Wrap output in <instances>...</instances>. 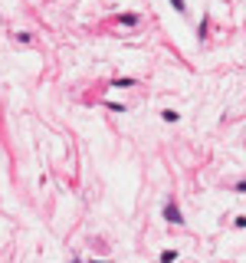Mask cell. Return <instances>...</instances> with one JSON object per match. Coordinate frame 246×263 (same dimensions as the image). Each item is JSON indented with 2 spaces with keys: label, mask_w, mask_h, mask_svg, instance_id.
Masks as SVG:
<instances>
[{
  "label": "cell",
  "mask_w": 246,
  "mask_h": 263,
  "mask_svg": "<svg viewBox=\"0 0 246 263\" xmlns=\"http://www.w3.org/2000/svg\"><path fill=\"white\" fill-rule=\"evenodd\" d=\"M164 217L171 220V224H181V220H184V217H181V211H178L174 204H167V207H164Z\"/></svg>",
  "instance_id": "cell-1"
},
{
  "label": "cell",
  "mask_w": 246,
  "mask_h": 263,
  "mask_svg": "<svg viewBox=\"0 0 246 263\" xmlns=\"http://www.w3.org/2000/svg\"><path fill=\"white\" fill-rule=\"evenodd\" d=\"M112 86H118V89H128V86H135V82H131V79H115Z\"/></svg>",
  "instance_id": "cell-2"
},
{
  "label": "cell",
  "mask_w": 246,
  "mask_h": 263,
  "mask_svg": "<svg viewBox=\"0 0 246 263\" xmlns=\"http://www.w3.org/2000/svg\"><path fill=\"white\" fill-rule=\"evenodd\" d=\"M171 7L174 10H184V0H171Z\"/></svg>",
  "instance_id": "cell-3"
},
{
  "label": "cell",
  "mask_w": 246,
  "mask_h": 263,
  "mask_svg": "<svg viewBox=\"0 0 246 263\" xmlns=\"http://www.w3.org/2000/svg\"><path fill=\"white\" fill-rule=\"evenodd\" d=\"M92 263H102V260H92Z\"/></svg>",
  "instance_id": "cell-4"
}]
</instances>
